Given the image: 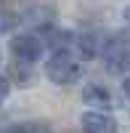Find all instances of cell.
<instances>
[{"instance_id":"cell-4","label":"cell","mask_w":130,"mask_h":133,"mask_svg":"<svg viewBox=\"0 0 130 133\" xmlns=\"http://www.w3.org/2000/svg\"><path fill=\"white\" fill-rule=\"evenodd\" d=\"M82 133H117V123L104 112H85L82 115Z\"/></svg>"},{"instance_id":"cell-8","label":"cell","mask_w":130,"mask_h":133,"mask_svg":"<svg viewBox=\"0 0 130 133\" xmlns=\"http://www.w3.org/2000/svg\"><path fill=\"white\" fill-rule=\"evenodd\" d=\"M8 93H11V83H8V77H3V75H0V107L5 104Z\"/></svg>"},{"instance_id":"cell-9","label":"cell","mask_w":130,"mask_h":133,"mask_svg":"<svg viewBox=\"0 0 130 133\" xmlns=\"http://www.w3.org/2000/svg\"><path fill=\"white\" fill-rule=\"evenodd\" d=\"M122 91H125V96H130V75L125 77V83H122Z\"/></svg>"},{"instance_id":"cell-5","label":"cell","mask_w":130,"mask_h":133,"mask_svg":"<svg viewBox=\"0 0 130 133\" xmlns=\"http://www.w3.org/2000/svg\"><path fill=\"white\" fill-rule=\"evenodd\" d=\"M82 98H85L88 104L98 107V109H112V93L106 91L104 85H96V83L85 85V91H82Z\"/></svg>"},{"instance_id":"cell-6","label":"cell","mask_w":130,"mask_h":133,"mask_svg":"<svg viewBox=\"0 0 130 133\" xmlns=\"http://www.w3.org/2000/svg\"><path fill=\"white\" fill-rule=\"evenodd\" d=\"M0 133H53V130L42 123H13V125L0 128Z\"/></svg>"},{"instance_id":"cell-2","label":"cell","mask_w":130,"mask_h":133,"mask_svg":"<svg viewBox=\"0 0 130 133\" xmlns=\"http://www.w3.org/2000/svg\"><path fill=\"white\" fill-rule=\"evenodd\" d=\"M104 66L114 75H122L130 69V35H114L101 48Z\"/></svg>"},{"instance_id":"cell-3","label":"cell","mask_w":130,"mask_h":133,"mask_svg":"<svg viewBox=\"0 0 130 133\" xmlns=\"http://www.w3.org/2000/svg\"><path fill=\"white\" fill-rule=\"evenodd\" d=\"M11 53H13V59L21 61V64H35V61L42 59V53H45V43L37 35H32V32H24V35L11 37Z\"/></svg>"},{"instance_id":"cell-7","label":"cell","mask_w":130,"mask_h":133,"mask_svg":"<svg viewBox=\"0 0 130 133\" xmlns=\"http://www.w3.org/2000/svg\"><path fill=\"white\" fill-rule=\"evenodd\" d=\"M16 24H19V16L11 8H5L3 3H0V32H11Z\"/></svg>"},{"instance_id":"cell-1","label":"cell","mask_w":130,"mask_h":133,"mask_svg":"<svg viewBox=\"0 0 130 133\" xmlns=\"http://www.w3.org/2000/svg\"><path fill=\"white\" fill-rule=\"evenodd\" d=\"M45 75L50 83L56 85H69L80 77V59L77 53L64 48V51H53V56L45 61Z\"/></svg>"}]
</instances>
